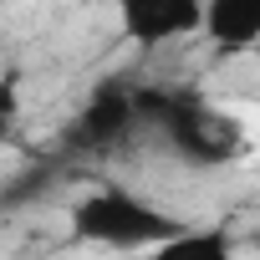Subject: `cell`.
<instances>
[{
    "instance_id": "7a4b0ae2",
    "label": "cell",
    "mask_w": 260,
    "mask_h": 260,
    "mask_svg": "<svg viewBox=\"0 0 260 260\" xmlns=\"http://www.w3.org/2000/svg\"><path fill=\"white\" fill-rule=\"evenodd\" d=\"M122 36L127 41H184V36H204V6L199 0H133V6L117 11Z\"/></svg>"
},
{
    "instance_id": "5b68a950",
    "label": "cell",
    "mask_w": 260,
    "mask_h": 260,
    "mask_svg": "<svg viewBox=\"0 0 260 260\" xmlns=\"http://www.w3.org/2000/svg\"><path fill=\"white\" fill-rule=\"evenodd\" d=\"M122 127H127V102H122V97H97V102L82 112L77 138H87V143H102V138H117Z\"/></svg>"
},
{
    "instance_id": "277c9868",
    "label": "cell",
    "mask_w": 260,
    "mask_h": 260,
    "mask_svg": "<svg viewBox=\"0 0 260 260\" xmlns=\"http://www.w3.org/2000/svg\"><path fill=\"white\" fill-rule=\"evenodd\" d=\"M143 260H240L235 240L214 224H179L164 245H153Z\"/></svg>"
},
{
    "instance_id": "6da1fadb",
    "label": "cell",
    "mask_w": 260,
    "mask_h": 260,
    "mask_svg": "<svg viewBox=\"0 0 260 260\" xmlns=\"http://www.w3.org/2000/svg\"><path fill=\"white\" fill-rule=\"evenodd\" d=\"M67 230H72L82 245H102V250H143V255H148L153 245H164V240L179 230V219H169L164 209H153V204L138 199V194L107 184V189H92V194H82V199L72 204Z\"/></svg>"
},
{
    "instance_id": "3957f363",
    "label": "cell",
    "mask_w": 260,
    "mask_h": 260,
    "mask_svg": "<svg viewBox=\"0 0 260 260\" xmlns=\"http://www.w3.org/2000/svg\"><path fill=\"white\" fill-rule=\"evenodd\" d=\"M204 36L219 51L260 46V0H214V6H204Z\"/></svg>"
}]
</instances>
